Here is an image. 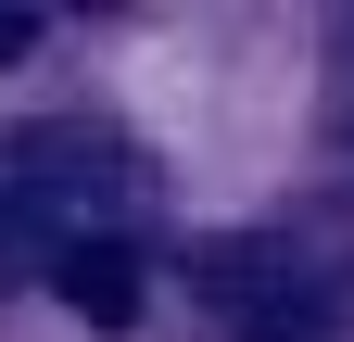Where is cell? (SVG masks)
<instances>
[{"label": "cell", "mask_w": 354, "mask_h": 342, "mask_svg": "<svg viewBox=\"0 0 354 342\" xmlns=\"http://www.w3.org/2000/svg\"><path fill=\"white\" fill-rule=\"evenodd\" d=\"M0 165H13V190L38 203V216H64V228H114L127 203H152V165L114 140V127H88V114H38V127H13L0 140Z\"/></svg>", "instance_id": "obj_1"}, {"label": "cell", "mask_w": 354, "mask_h": 342, "mask_svg": "<svg viewBox=\"0 0 354 342\" xmlns=\"http://www.w3.org/2000/svg\"><path fill=\"white\" fill-rule=\"evenodd\" d=\"M203 305H215V330L228 342H329L342 330V291L304 267L291 241H203Z\"/></svg>", "instance_id": "obj_2"}, {"label": "cell", "mask_w": 354, "mask_h": 342, "mask_svg": "<svg viewBox=\"0 0 354 342\" xmlns=\"http://www.w3.org/2000/svg\"><path fill=\"white\" fill-rule=\"evenodd\" d=\"M51 291H64L88 330H140V305H152V267H140V241H127V228H76V241L51 253Z\"/></svg>", "instance_id": "obj_3"}, {"label": "cell", "mask_w": 354, "mask_h": 342, "mask_svg": "<svg viewBox=\"0 0 354 342\" xmlns=\"http://www.w3.org/2000/svg\"><path fill=\"white\" fill-rule=\"evenodd\" d=\"M26 38H38V13H0V64H13V51H26Z\"/></svg>", "instance_id": "obj_4"}]
</instances>
